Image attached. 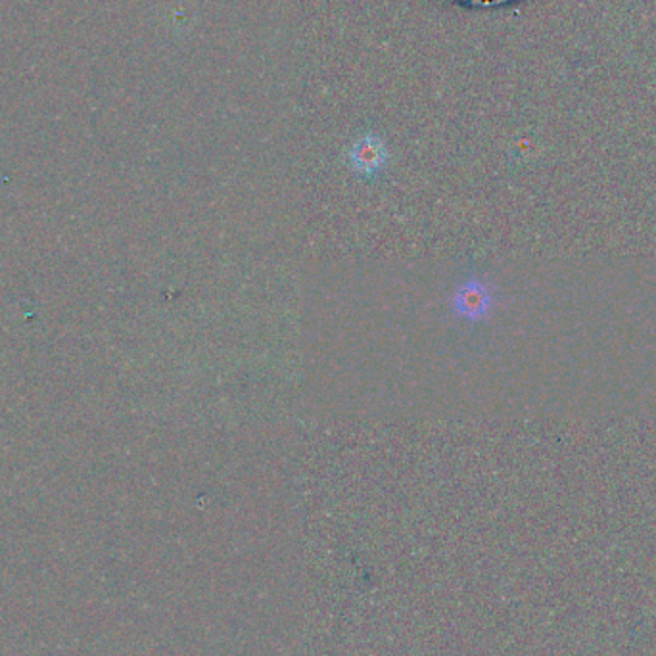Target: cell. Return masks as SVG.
<instances>
[{
    "mask_svg": "<svg viewBox=\"0 0 656 656\" xmlns=\"http://www.w3.org/2000/svg\"><path fill=\"white\" fill-rule=\"evenodd\" d=\"M495 308V292L492 284L480 276L462 281L449 300V311L462 323L476 324L486 321Z\"/></svg>",
    "mask_w": 656,
    "mask_h": 656,
    "instance_id": "cell-1",
    "label": "cell"
},
{
    "mask_svg": "<svg viewBox=\"0 0 656 656\" xmlns=\"http://www.w3.org/2000/svg\"><path fill=\"white\" fill-rule=\"evenodd\" d=\"M389 162L388 146L376 135L357 138L348 150V163L359 177H376Z\"/></svg>",
    "mask_w": 656,
    "mask_h": 656,
    "instance_id": "cell-2",
    "label": "cell"
}]
</instances>
